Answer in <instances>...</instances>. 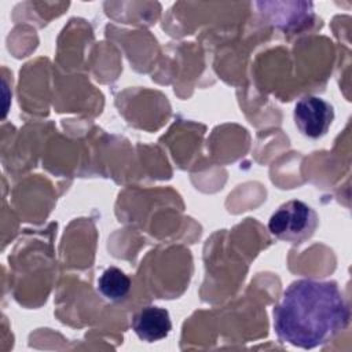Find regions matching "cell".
Masks as SVG:
<instances>
[{
	"mask_svg": "<svg viewBox=\"0 0 352 352\" xmlns=\"http://www.w3.org/2000/svg\"><path fill=\"white\" fill-rule=\"evenodd\" d=\"M351 312L338 285L298 279L274 308V329L280 342L302 349L320 346L346 329Z\"/></svg>",
	"mask_w": 352,
	"mask_h": 352,
	"instance_id": "obj_1",
	"label": "cell"
},
{
	"mask_svg": "<svg viewBox=\"0 0 352 352\" xmlns=\"http://www.w3.org/2000/svg\"><path fill=\"white\" fill-rule=\"evenodd\" d=\"M318 224V213L309 205L298 199H292L280 205L271 214L268 230L280 241L300 245L314 235Z\"/></svg>",
	"mask_w": 352,
	"mask_h": 352,
	"instance_id": "obj_2",
	"label": "cell"
},
{
	"mask_svg": "<svg viewBox=\"0 0 352 352\" xmlns=\"http://www.w3.org/2000/svg\"><path fill=\"white\" fill-rule=\"evenodd\" d=\"M293 117L304 136L319 139L327 133L334 120V109L319 96H304L296 103Z\"/></svg>",
	"mask_w": 352,
	"mask_h": 352,
	"instance_id": "obj_3",
	"label": "cell"
},
{
	"mask_svg": "<svg viewBox=\"0 0 352 352\" xmlns=\"http://www.w3.org/2000/svg\"><path fill=\"white\" fill-rule=\"evenodd\" d=\"M132 329L135 334L146 342L166 338L172 330L169 312L165 308L154 305L142 308L132 318Z\"/></svg>",
	"mask_w": 352,
	"mask_h": 352,
	"instance_id": "obj_4",
	"label": "cell"
},
{
	"mask_svg": "<svg viewBox=\"0 0 352 352\" xmlns=\"http://www.w3.org/2000/svg\"><path fill=\"white\" fill-rule=\"evenodd\" d=\"M131 290L129 276L117 267L106 268L98 279V292L109 301L124 300Z\"/></svg>",
	"mask_w": 352,
	"mask_h": 352,
	"instance_id": "obj_5",
	"label": "cell"
}]
</instances>
